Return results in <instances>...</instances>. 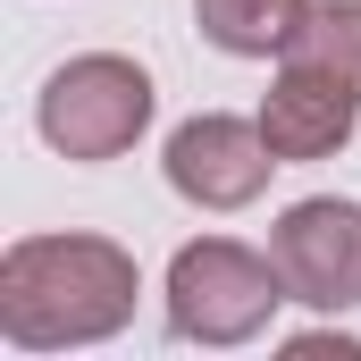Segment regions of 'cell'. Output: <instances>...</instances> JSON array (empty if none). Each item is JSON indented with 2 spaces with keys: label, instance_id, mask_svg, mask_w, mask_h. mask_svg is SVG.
<instances>
[{
  "label": "cell",
  "instance_id": "cell-1",
  "mask_svg": "<svg viewBox=\"0 0 361 361\" xmlns=\"http://www.w3.org/2000/svg\"><path fill=\"white\" fill-rule=\"evenodd\" d=\"M135 252L109 235H25L0 252V336L17 353L109 345L135 319Z\"/></svg>",
  "mask_w": 361,
  "mask_h": 361
},
{
  "label": "cell",
  "instance_id": "cell-2",
  "mask_svg": "<svg viewBox=\"0 0 361 361\" xmlns=\"http://www.w3.org/2000/svg\"><path fill=\"white\" fill-rule=\"evenodd\" d=\"M277 302H286L277 261L235 244V235H202V244H185L169 261V328L185 345H210V353L252 345L277 319Z\"/></svg>",
  "mask_w": 361,
  "mask_h": 361
},
{
  "label": "cell",
  "instance_id": "cell-3",
  "mask_svg": "<svg viewBox=\"0 0 361 361\" xmlns=\"http://www.w3.org/2000/svg\"><path fill=\"white\" fill-rule=\"evenodd\" d=\"M152 76L135 68V59H118V51H85V59H68L42 101H34V126H42V143L59 152V160H118V152H135L143 143V126H152Z\"/></svg>",
  "mask_w": 361,
  "mask_h": 361
},
{
  "label": "cell",
  "instance_id": "cell-4",
  "mask_svg": "<svg viewBox=\"0 0 361 361\" xmlns=\"http://www.w3.org/2000/svg\"><path fill=\"white\" fill-rule=\"evenodd\" d=\"M269 261H277V277H286V302L328 311V319L353 311V302H361V202L311 193V202L277 210Z\"/></svg>",
  "mask_w": 361,
  "mask_h": 361
},
{
  "label": "cell",
  "instance_id": "cell-5",
  "mask_svg": "<svg viewBox=\"0 0 361 361\" xmlns=\"http://www.w3.org/2000/svg\"><path fill=\"white\" fill-rule=\"evenodd\" d=\"M160 169H169V185H177L193 210H244V202H261L277 152H269V135H261V118L202 109V118H185L177 135H169Z\"/></svg>",
  "mask_w": 361,
  "mask_h": 361
},
{
  "label": "cell",
  "instance_id": "cell-6",
  "mask_svg": "<svg viewBox=\"0 0 361 361\" xmlns=\"http://www.w3.org/2000/svg\"><path fill=\"white\" fill-rule=\"evenodd\" d=\"M361 126V92H345L319 68H277V85L261 92V135H269L277 169H302V160H336Z\"/></svg>",
  "mask_w": 361,
  "mask_h": 361
},
{
  "label": "cell",
  "instance_id": "cell-7",
  "mask_svg": "<svg viewBox=\"0 0 361 361\" xmlns=\"http://www.w3.org/2000/svg\"><path fill=\"white\" fill-rule=\"evenodd\" d=\"M302 17H311V0H193L202 42L227 59H286Z\"/></svg>",
  "mask_w": 361,
  "mask_h": 361
},
{
  "label": "cell",
  "instance_id": "cell-8",
  "mask_svg": "<svg viewBox=\"0 0 361 361\" xmlns=\"http://www.w3.org/2000/svg\"><path fill=\"white\" fill-rule=\"evenodd\" d=\"M286 68H319L345 92H361V0H311V17L286 42Z\"/></svg>",
  "mask_w": 361,
  "mask_h": 361
},
{
  "label": "cell",
  "instance_id": "cell-9",
  "mask_svg": "<svg viewBox=\"0 0 361 361\" xmlns=\"http://www.w3.org/2000/svg\"><path fill=\"white\" fill-rule=\"evenodd\" d=\"M286 353H294V361H319V353H336V361H361V336H345V328L328 336V328H319V336H294Z\"/></svg>",
  "mask_w": 361,
  "mask_h": 361
}]
</instances>
